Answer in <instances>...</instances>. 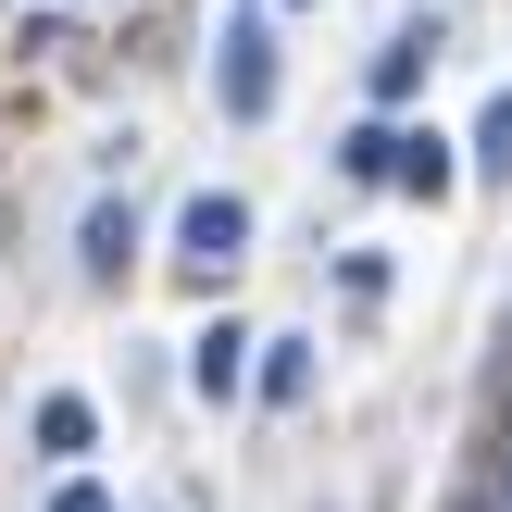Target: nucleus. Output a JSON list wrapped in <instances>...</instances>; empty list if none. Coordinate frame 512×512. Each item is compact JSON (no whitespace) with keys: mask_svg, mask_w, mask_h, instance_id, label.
<instances>
[{"mask_svg":"<svg viewBox=\"0 0 512 512\" xmlns=\"http://www.w3.org/2000/svg\"><path fill=\"white\" fill-rule=\"evenodd\" d=\"M213 100H225V125H263L275 113V25L263 13H238L213 38Z\"/></svg>","mask_w":512,"mask_h":512,"instance_id":"nucleus-1","label":"nucleus"},{"mask_svg":"<svg viewBox=\"0 0 512 512\" xmlns=\"http://www.w3.org/2000/svg\"><path fill=\"white\" fill-rule=\"evenodd\" d=\"M238 250H250V200L238 188H200L188 213H175V263H188V275H225Z\"/></svg>","mask_w":512,"mask_h":512,"instance_id":"nucleus-2","label":"nucleus"},{"mask_svg":"<svg viewBox=\"0 0 512 512\" xmlns=\"http://www.w3.org/2000/svg\"><path fill=\"white\" fill-rule=\"evenodd\" d=\"M388 188H413V200H450V188H463V150H450L438 125H413V138L388 150Z\"/></svg>","mask_w":512,"mask_h":512,"instance_id":"nucleus-3","label":"nucleus"},{"mask_svg":"<svg viewBox=\"0 0 512 512\" xmlns=\"http://www.w3.org/2000/svg\"><path fill=\"white\" fill-rule=\"evenodd\" d=\"M125 250H138V213H125V200H88V225H75V263H88V288H113Z\"/></svg>","mask_w":512,"mask_h":512,"instance_id":"nucleus-4","label":"nucleus"},{"mask_svg":"<svg viewBox=\"0 0 512 512\" xmlns=\"http://www.w3.org/2000/svg\"><path fill=\"white\" fill-rule=\"evenodd\" d=\"M425 63H438V13H425V25H400V38L375 50V100H413V88H425Z\"/></svg>","mask_w":512,"mask_h":512,"instance_id":"nucleus-5","label":"nucleus"},{"mask_svg":"<svg viewBox=\"0 0 512 512\" xmlns=\"http://www.w3.org/2000/svg\"><path fill=\"white\" fill-rule=\"evenodd\" d=\"M88 438H100V413H88L75 388H50V400H38V463H88Z\"/></svg>","mask_w":512,"mask_h":512,"instance_id":"nucleus-6","label":"nucleus"},{"mask_svg":"<svg viewBox=\"0 0 512 512\" xmlns=\"http://www.w3.org/2000/svg\"><path fill=\"white\" fill-rule=\"evenodd\" d=\"M188 388H200V400H238V388H250V338H238V325H213V338L188 350Z\"/></svg>","mask_w":512,"mask_h":512,"instance_id":"nucleus-7","label":"nucleus"},{"mask_svg":"<svg viewBox=\"0 0 512 512\" xmlns=\"http://www.w3.org/2000/svg\"><path fill=\"white\" fill-rule=\"evenodd\" d=\"M263 350V400L288 413V400H313V338H250Z\"/></svg>","mask_w":512,"mask_h":512,"instance_id":"nucleus-8","label":"nucleus"},{"mask_svg":"<svg viewBox=\"0 0 512 512\" xmlns=\"http://www.w3.org/2000/svg\"><path fill=\"white\" fill-rule=\"evenodd\" d=\"M388 150H400V125H350V138H338V175H350V188H388Z\"/></svg>","mask_w":512,"mask_h":512,"instance_id":"nucleus-9","label":"nucleus"},{"mask_svg":"<svg viewBox=\"0 0 512 512\" xmlns=\"http://www.w3.org/2000/svg\"><path fill=\"white\" fill-rule=\"evenodd\" d=\"M463 163H475V175H512V88L488 100V113H475V138H463Z\"/></svg>","mask_w":512,"mask_h":512,"instance_id":"nucleus-10","label":"nucleus"},{"mask_svg":"<svg viewBox=\"0 0 512 512\" xmlns=\"http://www.w3.org/2000/svg\"><path fill=\"white\" fill-rule=\"evenodd\" d=\"M475 512H512V438L488 450V475H475Z\"/></svg>","mask_w":512,"mask_h":512,"instance_id":"nucleus-11","label":"nucleus"},{"mask_svg":"<svg viewBox=\"0 0 512 512\" xmlns=\"http://www.w3.org/2000/svg\"><path fill=\"white\" fill-rule=\"evenodd\" d=\"M50 512H113V488H88V475H63V488H50Z\"/></svg>","mask_w":512,"mask_h":512,"instance_id":"nucleus-12","label":"nucleus"}]
</instances>
